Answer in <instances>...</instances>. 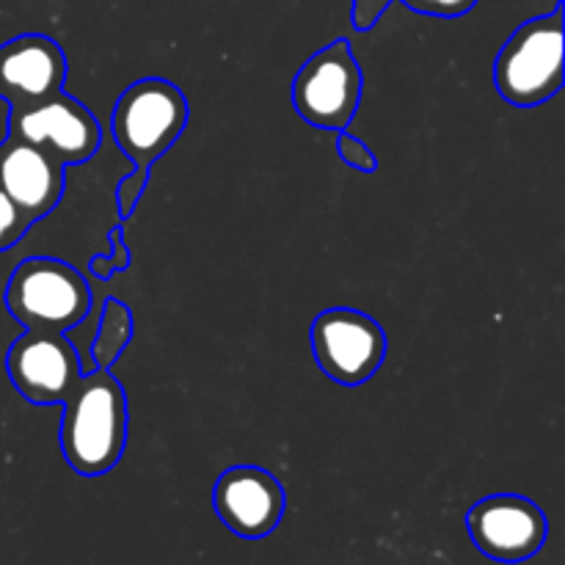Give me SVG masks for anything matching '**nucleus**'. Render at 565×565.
<instances>
[{
	"label": "nucleus",
	"mask_w": 565,
	"mask_h": 565,
	"mask_svg": "<svg viewBox=\"0 0 565 565\" xmlns=\"http://www.w3.org/2000/svg\"><path fill=\"white\" fill-rule=\"evenodd\" d=\"M188 125V99L163 77H147L127 88L110 116V130L136 169H152L174 147Z\"/></svg>",
	"instance_id": "obj_4"
},
{
	"label": "nucleus",
	"mask_w": 565,
	"mask_h": 565,
	"mask_svg": "<svg viewBox=\"0 0 565 565\" xmlns=\"http://www.w3.org/2000/svg\"><path fill=\"white\" fill-rule=\"evenodd\" d=\"M6 370L14 390L39 406L64 403L75 381L83 375L81 356L70 337L31 329L9 348Z\"/></svg>",
	"instance_id": "obj_9"
},
{
	"label": "nucleus",
	"mask_w": 565,
	"mask_h": 565,
	"mask_svg": "<svg viewBox=\"0 0 565 565\" xmlns=\"http://www.w3.org/2000/svg\"><path fill=\"white\" fill-rule=\"evenodd\" d=\"M9 136L33 143L70 166L86 163L88 158H94L103 132L86 105L58 92L39 103L11 105Z\"/></svg>",
	"instance_id": "obj_7"
},
{
	"label": "nucleus",
	"mask_w": 565,
	"mask_h": 565,
	"mask_svg": "<svg viewBox=\"0 0 565 565\" xmlns=\"http://www.w3.org/2000/svg\"><path fill=\"white\" fill-rule=\"evenodd\" d=\"M312 353L331 381L359 386L373 379L386 356V334L359 309H326L312 323Z\"/></svg>",
	"instance_id": "obj_6"
},
{
	"label": "nucleus",
	"mask_w": 565,
	"mask_h": 565,
	"mask_svg": "<svg viewBox=\"0 0 565 565\" xmlns=\"http://www.w3.org/2000/svg\"><path fill=\"white\" fill-rule=\"evenodd\" d=\"M28 230H31V221L20 213V207L11 202L9 193L0 188V252L20 243Z\"/></svg>",
	"instance_id": "obj_15"
},
{
	"label": "nucleus",
	"mask_w": 565,
	"mask_h": 565,
	"mask_svg": "<svg viewBox=\"0 0 565 565\" xmlns=\"http://www.w3.org/2000/svg\"><path fill=\"white\" fill-rule=\"evenodd\" d=\"M6 309L31 331L75 329L88 318L92 290L72 265L50 257H33L17 265L6 287Z\"/></svg>",
	"instance_id": "obj_3"
},
{
	"label": "nucleus",
	"mask_w": 565,
	"mask_h": 565,
	"mask_svg": "<svg viewBox=\"0 0 565 565\" xmlns=\"http://www.w3.org/2000/svg\"><path fill=\"white\" fill-rule=\"evenodd\" d=\"M390 3L392 0H353V28L370 31ZM403 3L419 14L452 20V17H463L467 11H472L478 0H403Z\"/></svg>",
	"instance_id": "obj_14"
},
{
	"label": "nucleus",
	"mask_w": 565,
	"mask_h": 565,
	"mask_svg": "<svg viewBox=\"0 0 565 565\" xmlns=\"http://www.w3.org/2000/svg\"><path fill=\"white\" fill-rule=\"evenodd\" d=\"M475 546L500 563H522L539 555L550 535L546 513L519 494H491L475 502L467 513Z\"/></svg>",
	"instance_id": "obj_8"
},
{
	"label": "nucleus",
	"mask_w": 565,
	"mask_h": 565,
	"mask_svg": "<svg viewBox=\"0 0 565 565\" xmlns=\"http://www.w3.org/2000/svg\"><path fill=\"white\" fill-rule=\"evenodd\" d=\"M66 166L44 149L6 136L0 143V188L31 224L50 215L64 196Z\"/></svg>",
	"instance_id": "obj_11"
},
{
	"label": "nucleus",
	"mask_w": 565,
	"mask_h": 565,
	"mask_svg": "<svg viewBox=\"0 0 565 565\" xmlns=\"http://www.w3.org/2000/svg\"><path fill=\"white\" fill-rule=\"evenodd\" d=\"M97 323V334H94L88 356H92L94 367H110L119 359V353L130 345L132 312L119 298H105Z\"/></svg>",
	"instance_id": "obj_13"
},
{
	"label": "nucleus",
	"mask_w": 565,
	"mask_h": 565,
	"mask_svg": "<svg viewBox=\"0 0 565 565\" xmlns=\"http://www.w3.org/2000/svg\"><path fill=\"white\" fill-rule=\"evenodd\" d=\"M362 99V70L345 39L318 50L292 81V108L320 130H345Z\"/></svg>",
	"instance_id": "obj_5"
},
{
	"label": "nucleus",
	"mask_w": 565,
	"mask_h": 565,
	"mask_svg": "<svg viewBox=\"0 0 565 565\" xmlns=\"http://www.w3.org/2000/svg\"><path fill=\"white\" fill-rule=\"evenodd\" d=\"M66 55L44 33H22L0 44V97L11 105L39 103L64 92Z\"/></svg>",
	"instance_id": "obj_12"
},
{
	"label": "nucleus",
	"mask_w": 565,
	"mask_h": 565,
	"mask_svg": "<svg viewBox=\"0 0 565 565\" xmlns=\"http://www.w3.org/2000/svg\"><path fill=\"white\" fill-rule=\"evenodd\" d=\"M494 86L516 108H535L563 86V0L513 31L494 61Z\"/></svg>",
	"instance_id": "obj_2"
},
{
	"label": "nucleus",
	"mask_w": 565,
	"mask_h": 565,
	"mask_svg": "<svg viewBox=\"0 0 565 565\" xmlns=\"http://www.w3.org/2000/svg\"><path fill=\"white\" fill-rule=\"evenodd\" d=\"M213 505L232 533L257 541L279 527L287 500L270 472L259 467H232L215 483Z\"/></svg>",
	"instance_id": "obj_10"
},
{
	"label": "nucleus",
	"mask_w": 565,
	"mask_h": 565,
	"mask_svg": "<svg viewBox=\"0 0 565 565\" xmlns=\"http://www.w3.org/2000/svg\"><path fill=\"white\" fill-rule=\"evenodd\" d=\"M127 445L125 390L110 367L81 375L64 397L61 450L83 478H97L119 463Z\"/></svg>",
	"instance_id": "obj_1"
},
{
	"label": "nucleus",
	"mask_w": 565,
	"mask_h": 565,
	"mask_svg": "<svg viewBox=\"0 0 565 565\" xmlns=\"http://www.w3.org/2000/svg\"><path fill=\"white\" fill-rule=\"evenodd\" d=\"M147 182H149V169H136L132 174H127L125 180H119V185H116V199H119L121 218H130L138 199L143 196V191H147Z\"/></svg>",
	"instance_id": "obj_17"
},
{
	"label": "nucleus",
	"mask_w": 565,
	"mask_h": 565,
	"mask_svg": "<svg viewBox=\"0 0 565 565\" xmlns=\"http://www.w3.org/2000/svg\"><path fill=\"white\" fill-rule=\"evenodd\" d=\"M337 152L345 160L348 166H353L362 174H375L379 171V160H375L373 149L362 141V138L351 136V132L340 130V138H337Z\"/></svg>",
	"instance_id": "obj_16"
}]
</instances>
